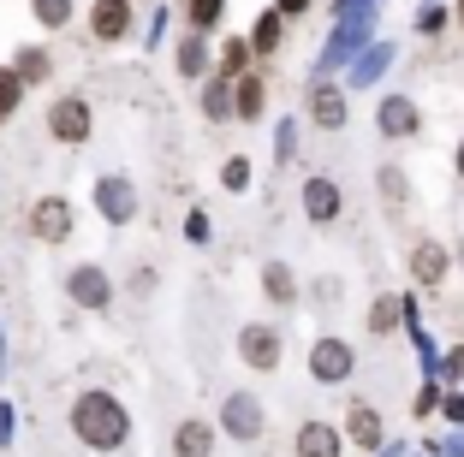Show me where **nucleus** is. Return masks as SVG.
Wrapping results in <instances>:
<instances>
[{
	"label": "nucleus",
	"instance_id": "1",
	"mask_svg": "<svg viewBox=\"0 0 464 457\" xmlns=\"http://www.w3.org/2000/svg\"><path fill=\"white\" fill-rule=\"evenodd\" d=\"M72 433H78V445H90V452H120L125 440H131V410H125L113 392L90 386L72 398Z\"/></svg>",
	"mask_w": 464,
	"mask_h": 457
},
{
	"label": "nucleus",
	"instance_id": "2",
	"mask_svg": "<svg viewBox=\"0 0 464 457\" xmlns=\"http://www.w3.org/2000/svg\"><path fill=\"white\" fill-rule=\"evenodd\" d=\"M238 363L256 368V375H274V368L286 363V338H280V327H268V321H245L238 327Z\"/></svg>",
	"mask_w": 464,
	"mask_h": 457
},
{
	"label": "nucleus",
	"instance_id": "3",
	"mask_svg": "<svg viewBox=\"0 0 464 457\" xmlns=\"http://www.w3.org/2000/svg\"><path fill=\"white\" fill-rule=\"evenodd\" d=\"M90 131H96V113H90L83 95H60L54 108H48V137H54V143L78 148V143H90Z\"/></svg>",
	"mask_w": 464,
	"mask_h": 457
},
{
	"label": "nucleus",
	"instance_id": "4",
	"mask_svg": "<svg viewBox=\"0 0 464 457\" xmlns=\"http://www.w3.org/2000/svg\"><path fill=\"white\" fill-rule=\"evenodd\" d=\"M220 428H227L232 440H262V404H256V392H227V398H220Z\"/></svg>",
	"mask_w": 464,
	"mask_h": 457
},
{
	"label": "nucleus",
	"instance_id": "5",
	"mask_svg": "<svg viewBox=\"0 0 464 457\" xmlns=\"http://www.w3.org/2000/svg\"><path fill=\"white\" fill-rule=\"evenodd\" d=\"M131 24H137L131 0H90V36L96 42H125Z\"/></svg>",
	"mask_w": 464,
	"mask_h": 457
},
{
	"label": "nucleus",
	"instance_id": "6",
	"mask_svg": "<svg viewBox=\"0 0 464 457\" xmlns=\"http://www.w3.org/2000/svg\"><path fill=\"white\" fill-rule=\"evenodd\" d=\"M375 125H382V137L405 143V137H417V131H423V108H417L411 95H387L382 108H375Z\"/></svg>",
	"mask_w": 464,
	"mask_h": 457
},
{
	"label": "nucleus",
	"instance_id": "7",
	"mask_svg": "<svg viewBox=\"0 0 464 457\" xmlns=\"http://www.w3.org/2000/svg\"><path fill=\"white\" fill-rule=\"evenodd\" d=\"M304 214L315 220V226H334V220L345 214V190L334 185V178H304Z\"/></svg>",
	"mask_w": 464,
	"mask_h": 457
},
{
	"label": "nucleus",
	"instance_id": "8",
	"mask_svg": "<svg viewBox=\"0 0 464 457\" xmlns=\"http://www.w3.org/2000/svg\"><path fill=\"white\" fill-rule=\"evenodd\" d=\"M30 232H36L42 243H66L72 238V202L66 196H42L36 208H30Z\"/></svg>",
	"mask_w": 464,
	"mask_h": 457
},
{
	"label": "nucleus",
	"instance_id": "9",
	"mask_svg": "<svg viewBox=\"0 0 464 457\" xmlns=\"http://www.w3.org/2000/svg\"><path fill=\"white\" fill-rule=\"evenodd\" d=\"M66 297L78 303V309H108L113 303V280L102 268H72L66 273Z\"/></svg>",
	"mask_w": 464,
	"mask_h": 457
},
{
	"label": "nucleus",
	"instance_id": "10",
	"mask_svg": "<svg viewBox=\"0 0 464 457\" xmlns=\"http://www.w3.org/2000/svg\"><path fill=\"white\" fill-rule=\"evenodd\" d=\"M96 208H102L108 226L137 220V185H131V178H102V185H96Z\"/></svg>",
	"mask_w": 464,
	"mask_h": 457
},
{
	"label": "nucleus",
	"instance_id": "11",
	"mask_svg": "<svg viewBox=\"0 0 464 457\" xmlns=\"http://www.w3.org/2000/svg\"><path fill=\"white\" fill-rule=\"evenodd\" d=\"M405 268H411L417 285H440V280H447V243L417 238V243H411V256H405Z\"/></svg>",
	"mask_w": 464,
	"mask_h": 457
},
{
	"label": "nucleus",
	"instance_id": "12",
	"mask_svg": "<svg viewBox=\"0 0 464 457\" xmlns=\"http://www.w3.org/2000/svg\"><path fill=\"white\" fill-rule=\"evenodd\" d=\"M310 375L315 380H345V375H352V345H345V338H315Z\"/></svg>",
	"mask_w": 464,
	"mask_h": 457
},
{
	"label": "nucleus",
	"instance_id": "13",
	"mask_svg": "<svg viewBox=\"0 0 464 457\" xmlns=\"http://www.w3.org/2000/svg\"><path fill=\"white\" fill-rule=\"evenodd\" d=\"M345 452V433L328 428V422H304L298 428V457H340Z\"/></svg>",
	"mask_w": 464,
	"mask_h": 457
},
{
	"label": "nucleus",
	"instance_id": "14",
	"mask_svg": "<svg viewBox=\"0 0 464 457\" xmlns=\"http://www.w3.org/2000/svg\"><path fill=\"white\" fill-rule=\"evenodd\" d=\"M345 440L352 445H363V452H375V445L387 440V428H382V416H375V410H369V404H352V416H345Z\"/></svg>",
	"mask_w": 464,
	"mask_h": 457
},
{
	"label": "nucleus",
	"instance_id": "15",
	"mask_svg": "<svg viewBox=\"0 0 464 457\" xmlns=\"http://www.w3.org/2000/svg\"><path fill=\"white\" fill-rule=\"evenodd\" d=\"M310 119L322 125V131H340L345 125V95L334 90V83H315L310 90Z\"/></svg>",
	"mask_w": 464,
	"mask_h": 457
},
{
	"label": "nucleus",
	"instance_id": "16",
	"mask_svg": "<svg viewBox=\"0 0 464 457\" xmlns=\"http://www.w3.org/2000/svg\"><path fill=\"white\" fill-rule=\"evenodd\" d=\"M262 108H268V83H262L256 71H245V78L232 83V113H238V119H262Z\"/></svg>",
	"mask_w": 464,
	"mask_h": 457
},
{
	"label": "nucleus",
	"instance_id": "17",
	"mask_svg": "<svg viewBox=\"0 0 464 457\" xmlns=\"http://www.w3.org/2000/svg\"><path fill=\"white\" fill-rule=\"evenodd\" d=\"M215 452V428L208 422H179L173 428V457H208Z\"/></svg>",
	"mask_w": 464,
	"mask_h": 457
},
{
	"label": "nucleus",
	"instance_id": "18",
	"mask_svg": "<svg viewBox=\"0 0 464 457\" xmlns=\"http://www.w3.org/2000/svg\"><path fill=\"white\" fill-rule=\"evenodd\" d=\"M262 297H268V303H280V309H286V303H298V273H292L286 262H268V268H262Z\"/></svg>",
	"mask_w": 464,
	"mask_h": 457
},
{
	"label": "nucleus",
	"instance_id": "19",
	"mask_svg": "<svg viewBox=\"0 0 464 457\" xmlns=\"http://www.w3.org/2000/svg\"><path fill=\"white\" fill-rule=\"evenodd\" d=\"M13 71L24 78V90H30V83H48V71H54V54L30 42V48H18V54H13Z\"/></svg>",
	"mask_w": 464,
	"mask_h": 457
},
{
	"label": "nucleus",
	"instance_id": "20",
	"mask_svg": "<svg viewBox=\"0 0 464 457\" xmlns=\"http://www.w3.org/2000/svg\"><path fill=\"white\" fill-rule=\"evenodd\" d=\"M173 66H179V78H191V83L208 78V48H203V36H197V30L179 42V60H173Z\"/></svg>",
	"mask_w": 464,
	"mask_h": 457
},
{
	"label": "nucleus",
	"instance_id": "21",
	"mask_svg": "<svg viewBox=\"0 0 464 457\" xmlns=\"http://www.w3.org/2000/svg\"><path fill=\"white\" fill-rule=\"evenodd\" d=\"M30 18H36L42 30H66L72 18H78V0H30Z\"/></svg>",
	"mask_w": 464,
	"mask_h": 457
},
{
	"label": "nucleus",
	"instance_id": "22",
	"mask_svg": "<svg viewBox=\"0 0 464 457\" xmlns=\"http://www.w3.org/2000/svg\"><path fill=\"white\" fill-rule=\"evenodd\" d=\"M375 185H382L387 214H405V202H411V178L399 173V167H382V173H375Z\"/></svg>",
	"mask_w": 464,
	"mask_h": 457
},
{
	"label": "nucleus",
	"instance_id": "23",
	"mask_svg": "<svg viewBox=\"0 0 464 457\" xmlns=\"http://www.w3.org/2000/svg\"><path fill=\"white\" fill-rule=\"evenodd\" d=\"M280 36H286V18H280V13H262L256 36H250V54H256V60H268L274 48H280Z\"/></svg>",
	"mask_w": 464,
	"mask_h": 457
},
{
	"label": "nucleus",
	"instance_id": "24",
	"mask_svg": "<svg viewBox=\"0 0 464 457\" xmlns=\"http://www.w3.org/2000/svg\"><path fill=\"white\" fill-rule=\"evenodd\" d=\"M250 60H256V54H250V42H245V36H232L227 48H220V78H232V83H238V78L250 71Z\"/></svg>",
	"mask_w": 464,
	"mask_h": 457
},
{
	"label": "nucleus",
	"instance_id": "25",
	"mask_svg": "<svg viewBox=\"0 0 464 457\" xmlns=\"http://www.w3.org/2000/svg\"><path fill=\"white\" fill-rule=\"evenodd\" d=\"M203 113H208V119H227V113H232V78H220V71L208 78V90H203Z\"/></svg>",
	"mask_w": 464,
	"mask_h": 457
},
{
	"label": "nucleus",
	"instance_id": "26",
	"mask_svg": "<svg viewBox=\"0 0 464 457\" xmlns=\"http://www.w3.org/2000/svg\"><path fill=\"white\" fill-rule=\"evenodd\" d=\"M18 101H24V78H18L13 66H0V125L18 113Z\"/></svg>",
	"mask_w": 464,
	"mask_h": 457
},
{
	"label": "nucleus",
	"instance_id": "27",
	"mask_svg": "<svg viewBox=\"0 0 464 457\" xmlns=\"http://www.w3.org/2000/svg\"><path fill=\"white\" fill-rule=\"evenodd\" d=\"M220 6H227V0H191V6H185V13H191V30H197V36L220 24Z\"/></svg>",
	"mask_w": 464,
	"mask_h": 457
},
{
	"label": "nucleus",
	"instance_id": "28",
	"mask_svg": "<svg viewBox=\"0 0 464 457\" xmlns=\"http://www.w3.org/2000/svg\"><path fill=\"white\" fill-rule=\"evenodd\" d=\"M399 321V297H375V309H369V333H393Z\"/></svg>",
	"mask_w": 464,
	"mask_h": 457
},
{
	"label": "nucleus",
	"instance_id": "29",
	"mask_svg": "<svg viewBox=\"0 0 464 457\" xmlns=\"http://www.w3.org/2000/svg\"><path fill=\"white\" fill-rule=\"evenodd\" d=\"M220 185H227V190H245V185H250V167L238 161V155H232V161L220 167Z\"/></svg>",
	"mask_w": 464,
	"mask_h": 457
},
{
	"label": "nucleus",
	"instance_id": "30",
	"mask_svg": "<svg viewBox=\"0 0 464 457\" xmlns=\"http://www.w3.org/2000/svg\"><path fill=\"white\" fill-rule=\"evenodd\" d=\"M417 30H423V36L447 30V6H423V13H417Z\"/></svg>",
	"mask_w": 464,
	"mask_h": 457
},
{
	"label": "nucleus",
	"instance_id": "31",
	"mask_svg": "<svg viewBox=\"0 0 464 457\" xmlns=\"http://www.w3.org/2000/svg\"><path fill=\"white\" fill-rule=\"evenodd\" d=\"M387 60H393L387 48H369V54H363V66H357V78H375V71H387Z\"/></svg>",
	"mask_w": 464,
	"mask_h": 457
},
{
	"label": "nucleus",
	"instance_id": "32",
	"mask_svg": "<svg viewBox=\"0 0 464 457\" xmlns=\"http://www.w3.org/2000/svg\"><path fill=\"white\" fill-rule=\"evenodd\" d=\"M304 6H310V0H280V6H274V13H280V18H298Z\"/></svg>",
	"mask_w": 464,
	"mask_h": 457
},
{
	"label": "nucleus",
	"instance_id": "33",
	"mask_svg": "<svg viewBox=\"0 0 464 457\" xmlns=\"http://www.w3.org/2000/svg\"><path fill=\"white\" fill-rule=\"evenodd\" d=\"M459 178H464V143H459Z\"/></svg>",
	"mask_w": 464,
	"mask_h": 457
},
{
	"label": "nucleus",
	"instance_id": "34",
	"mask_svg": "<svg viewBox=\"0 0 464 457\" xmlns=\"http://www.w3.org/2000/svg\"><path fill=\"white\" fill-rule=\"evenodd\" d=\"M459 30H464V0H459Z\"/></svg>",
	"mask_w": 464,
	"mask_h": 457
},
{
	"label": "nucleus",
	"instance_id": "35",
	"mask_svg": "<svg viewBox=\"0 0 464 457\" xmlns=\"http://www.w3.org/2000/svg\"><path fill=\"white\" fill-rule=\"evenodd\" d=\"M459 262H464V243H459Z\"/></svg>",
	"mask_w": 464,
	"mask_h": 457
}]
</instances>
